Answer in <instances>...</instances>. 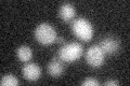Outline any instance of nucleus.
<instances>
[{
  "label": "nucleus",
  "instance_id": "ddd939ff",
  "mask_svg": "<svg viewBox=\"0 0 130 86\" xmlns=\"http://www.w3.org/2000/svg\"><path fill=\"white\" fill-rule=\"evenodd\" d=\"M56 42L58 43H64V39L62 38V37H56Z\"/></svg>",
  "mask_w": 130,
  "mask_h": 86
},
{
  "label": "nucleus",
  "instance_id": "9b49d317",
  "mask_svg": "<svg viewBox=\"0 0 130 86\" xmlns=\"http://www.w3.org/2000/svg\"><path fill=\"white\" fill-rule=\"evenodd\" d=\"M81 84L85 86H98L99 85V82H98V80H95L94 77H87Z\"/></svg>",
  "mask_w": 130,
  "mask_h": 86
},
{
  "label": "nucleus",
  "instance_id": "1a4fd4ad",
  "mask_svg": "<svg viewBox=\"0 0 130 86\" xmlns=\"http://www.w3.org/2000/svg\"><path fill=\"white\" fill-rule=\"evenodd\" d=\"M16 55H18L20 60L27 63L28 60L31 59V57H32V51H31V48L29 46L22 45V46H20L18 48V51H16Z\"/></svg>",
  "mask_w": 130,
  "mask_h": 86
},
{
  "label": "nucleus",
  "instance_id": "9d476101",
  "mask_svg": "<svg viewBox=\"0 0 130 86\" xmlns=\"http://www.w3.org/2000/svg\"><path fill=\"white\" fill-rule=\"evenodd\" d=\"M0 84L2 86H15L19 84V80H18V77L13 74H7L1 77Z\"/></svg>",
  "mask_w": 130,
  "mask_h": 86
},
{
  "label": "nucleus",
  "instance_id": "39448f33",
  "mask_svg": "<svg viewBox=\"0 0 130 86\" xmlns=\"http://www.w3.org/2000/svg\"><path fill=\"white\" fill-rule=\"evenodd\" d=\"M99 46L101 47V50L103 51L104 54L113 55V54H116V53L119 51L120 42H119L118 39L115 38V37L107 36L100 41Z\"/></svg>",
  "mask_w": 130,
  "mask_h": 86
},
{
  "label": "nucleus",
  "instance_id": "423d86ee",
  "mask_svg": "<svg viewBox=\"0 0 130 86\" xmlns=\"http://www.w3.org/2000/svg\"><path fill=\"white\" fill-rule=\"evenodd\" d=\"M22 72L27 81H37L41 75V68L35 63H27L24 65Z\"/></svg>",
  "mask_w": 130,
  "mask_h": 86
},
{
  "label": "nucleus",
  "instance_id": "20e7f679",
  "mask_svg": "<svg viewBox=\"0 0 130 86\" xmlns=\"http://www.w3.org/2000/svg\"><path fill=\"white\" fill-rule=\"evenodd\" d=\"M104 53L99 45H92L86 52V60L92 67H100L104 63Z\"/></svg>",
  "mask_w": 130,
  "mask_h": 86
},
{
  "label": "nucleus",
  "instance_id": "7ed1b4c3",
  "mask_svg": "<svg viewBox=\"0 0 130 86\" xmlns=\"http://www.w3.org/2000/svg\"><path fill=\"white\" fill-rule=\"evenodd\" d=\"M56 30L48 23H41L35 29V38L42 45H50L56 39Z\"/></svg>",
  "mask_w": 130,
  "mask_h": 86
},
{
  "label": "nucleus",
  "instance_id": "f8f14e48",
  "mask_svg": "<svg viewBox=\"0 0 130 86\" xmlns=\"http://www.w3.org/2000/svg\"><path fill=\"white\" fill-rule=\"evenodd\" d=\"M118 81H116V80H108L106 81L104 83V85H108V86H111V85H118Z\"/></svg>",
  "mask_w": 130,
  "mask_h": 86
},
{
  "label": "nucleus",
  "instance_id": "0eeeda50",
  "mask_svg": "<svg viewBox=\"0 0 130 86\" xmlns=\"http://www.w3.org/2000/svg\"><path fill=\"white\" fill-rule=\"evenodd\" d=\"M75 14H76V10H75V7L73 6L72 3L65 2L60 7L59 16L64 22H70L71 19L74 18Z\"/></svg>",
  "mask_w": 130,
  "mask_h": 86
},
{
  "label": "nucleus",
  "instance_id": "f257e3e1",
  "mask_svg": "<svg viewBox=\"0 0 130 86\" xmlns=\"http://www.w3.org/2000/svg\"><path fill=\"white\" fill-rule=\"evenodd\" d=\"M72 31L74 35L84 41H89L93 37V26L88 19L85 17H78L72 23Z\"/></svg>",
  "mask_w": 130,
  "mask_h": 86
},
{
  "label": "nucleus",
  "instance_id": "6e6552de",
  "mask_svg": "<svg viewBox=\"0 0 130 86\" xmlns=\"http://www.w3.org/2000/svg\"><path fill=\"white\" fill-rule=\"evenodd\" d=\"M47 69H48V72L50 73L52 76H60L64 72V67H63L62 63H61V59L59 57L52 59L50 63L48 64Z\"/></svg>",
  "mask_w": 130,
  "mask_h": 86
},
{
  "label": "nucleus",
  "instance_id": "f03ea898",
  "mask_svg": "<svg viewBox=\"0 0 130 86\" xmlns=\"http://www.w3.org/2000/svg\"><path fill=\"white\" fill-rule=\"evenodd\" d=\"M84 52V46L78 42H70L67 44H64L59 50L58 57L65 63H72L75 61L80 56L83 55Z\"/></svg>",
  "mask_w": 130,
  "mask_h": 86
}]
</instances>
